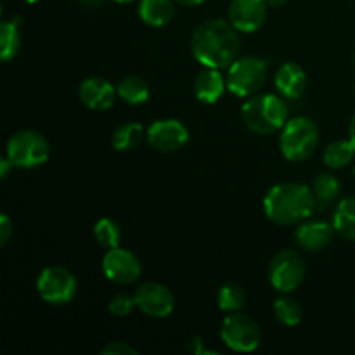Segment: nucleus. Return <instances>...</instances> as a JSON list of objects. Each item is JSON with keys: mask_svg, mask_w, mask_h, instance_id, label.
<instances>
[{"mask_svg": "<svg viewBox=\"0 0 355 355\" xmlns=\"http://www.w3.org/2000/svg\"><path fill=\"white\" fill-rule=\"evenodd\" d=\"M227 89V80L222 76L220 69L205 68L194 80V94L205 104H215Z\"/></svg>", "mask_w": 355, "mask_h": 355, "instance_id": "nucleus-17", "label": "nucleus"}, {"mask_svg": "<svg viewBox=\"0 0 355 355\" xmlns=\"http://www.w3.org/2000/svg\"><path fill=\"white\" fill-rule=\"evenodd\" d=\"M94 238L97 239V243H99L103 248H116V246H120L121 241V229L113 218L104 217L94 225Z\"/></svg>", "mask_w": 355, "mask_h": 355, "instance_id": "nucleus-25", "label": "nucleus"}, {"mask_svg": "<svg viewBox=\"0 0 355 355\" xmlns=\"http://www.w3.org/2000/svg\"><path fill=\"white\" fill-rule=\"evenodd\" d=\"M10 234H12V222L6 214L0 215V245H6L9 241Z\"/></svg>", "mask_w": 355, "mask_h": 355, "instance_id": "nucleus-30", "label": "nucleus"}, {"mask_svg": "<svg viewBox=\"0 0 355 355\" xmlns=\"http://www.w3.org/2000/svg\"><path fill=\"white\" fill-rule=\"evenodd\" d=\"M114 2H118V3H127V2H134V0H114Z\"/></svg>", "mask_w": 355, "mask_h": 355, "instance_id": "nucleus-37", "label": "nucleus"}, {"mask_svg": "<svg viewBox=\"0 0 355 355\" xmlns=\"http://www.w3.org/2000/svg\"><path fill=\"white\" fill-rule=\"evenodd\" d=\"M274 315H276L277 321L284 326H293L300 324L302 318H304V312H302L300 304L293 298L281 297L274 302Z\"/></svg>", "mask_w": 355, "mask_h": 355, "instance_id": "nucleus-24", "label": "nucleus"}, {"mask_svg": "<svg viewBox=\"0 0 355 355\" xmlns=\"http://www.w3.org/2000/svg\"><path fill=\"white\" fill-rule=\"evenodd\" d=\"M103 272L111 283L132 284L141 276L142 266L135 253L116 246V248L107 250V253L104 255Z\"/></svg>", "mask_w": 355, "mask_h": 355, "instance_id": "nucleus-10", "label": "nucleus"}, {"mask_svg": "<svg viewBox=\"0 0 355 355\" xmlns=\"http://www.w3.org/2000/svg\"><path fill=\"white\" fill-rule=\"evenodd\" d=\"M354 90H355V89H354Z\"/></svg>", "mask_w": 355, "mask_h": 355, "instance_id": "nucleus-40", "label": "nucleus"}, {"mask_svg": "<svg viewBox=\"0 0 355 355\" xmlns=\"http://www.w3.org/2000/svg\"><path fill=\"white\" fill-rule=\"evenodd\" d=\"M146 135H148L149 144L162 153L179 151L189 141V130L186 128V125L173 118L155 121L148 128Z\"/></svg>", "mask_w": 355, "mask_h": 355, "instance_id": "nucleus-12", "label": "nucleus"}, {"mask_svg": "<svg viewBox=\"0 0 355 355\" xmlns=\"http://www.w3.org/2000/svg\"><path fill=\"white\" fill-rule=\"evenodd\" d=\"M120 99L128 104H142L149 99V85L142 76L130 75L121 80L116 87Z\"/></svg>", "mask_w": 355, "mask_h": 355, "instance_id": "nucleus-21", "label": "nucleus"}, {"mask_svg": "<svg viewBox=\"0 0 355 355\" xmlns=\"http://www.w3.org/2000/svg\"><path fill=\"white\" fill-rule=\"evenodd\" d=\"M135 305H137L135 295L132 297V295L128 293H118L111 298L107 309H110L111 314L116 315V318H127V315L134 311Z\"/></svg>", "mask_w": 355, "mask_h": 355, "instance_id": "nucleus-28", "label": "nucleus"}, {"mask_svg": "<svg viewBox=\"0 0 355 355\" xmlns=\"http://www.w3.org/2000/svg\"><path fill=\"white\" fill-rule=\"evenodd\" d=\"M135 302L142 314L148 318H168L175 309V298L172 291L159 283H144L135 291Z\"/></svg>", "mask_w": 355, "mask_h": 355, "instance_id": "nucleus-11", "label": "nucleus"}, {"mask_svg": "<svg viewBox=\"0 0 355 355\" xmlns=\"http://www.w3.org/2000/svg\"><path fill=\"white\" fill-rule=\"evenodd\" d=\"M355 156V146L352 141H347V139H338V141H333L326 146L324 155H322V159H324L326 165L329 168H343V166L349 165Z\"/></svg>", "mask_w": 355, "mask_h": 355, "instance_id": "nucleus-22", "label": "nucleus"}, {"mask_svg": "<svg viewBox=\"0 0 355 355\" xmlns=\"http://www.w3.org/2000/svg\"><path fill=\"white\" fill-rule=\"evenodd\" d=\"M349 139L355 146V114L352 116V120H350V125H349Z\"/></svg>", "mask_w": 355, "mask_h": 355, "instance_id": "nucleus-34", "label": "nucleus"}, {"mask_svg": "<svg viewBox=\"0 0 355 355\" xmlns=\"http://www.w3.org/2000/svg\"><path fill=\"white\" fill-rule=\"evenodd\" d=\"M243 123L253 134L269 135L283 128L288 121V106L279 96H253L241 107Z\"/></svg>", "mask_w": 355, "mask_h": 355, "instance_id": "nucleus-3", "label": "nucleus"}, {"mask_svg": "<svg viewBox=\"0 0 355 355\" xmlns=\"http://www.w3.org/2000/svg\"><path fill=\"white\" fill-rule=\"evenodd\" d=\"M21 23H23V19L16 16L10 21H2V24H0V58H2L3 62L14 59L19 52Z\"/></svg>", "mask_w": 355, "mask_h": 355, "instance_id": "nucleus-19", "label": "nucleus"}, {"mask_svg": "<svg viewBox=\"0 0 355 355\" xmlns=\"http://www.w3.org/2000/svg\"><path fill=\"white\" fill-rule=\"evenodd\" d=\"M101 354L103 355H135L137 354V350L125 342H113V343H107V345L101 350Z\"/></svg>", "mask_w": 355, "mask_h": 355, "instance_id": "nucleus-29", "label": "nucleus"}, {"mask_svg": "<svg viewBox=\"0 0 355 355\" xmlns=\"http://www.w3.org/2000/svg\"><path fill=\"white\" fill-rule=\"evenodd\" d=\"M191 51L198 62L205 68H229L238 59L239 37L231 21L208 19L203 21L191 38Z\"/></svg>", "mask_w": 355, "mask_h": 355, "instance_id": "nucleus-1", "label": "nucleus"}, {"mask_svg": "<svg viewBox=\"0 0 355 355\" xmlns=\"http://www.w3.org/2000/svg\"><path fill=\"white\" fill-rule=\"evenodd\" d=\"M144 135V127L141 123H125L114 130L111 144L116 151H130L141 144Z\"/></svg>", "mask_w": 355, "mask_h": 355, "instance_id": "nucleus-23", "label": "nucleus"}, {"mask_svg": "<svg viewBox=\"0 0 355 355\" xmlns=\"http://www.w3.org/2000/svg\"><path fill=\"white\" fill-rule=\"evenodd\" d=\"M315 205L312 187L300 182L276 184L263 198V211L277 225L302 224L314 214Z\"/></svg>", "mask_w": 355, "mask_h": 355, "instance_id": "nucleus-2", "label": "nucleus"}, {"mask_svg": "<svg viewBox=\"0 0 355 355\" xmlns=\"http://www.w3.org/2000/svg\"><path fill=\"white\" fill-rule=\"evenodd\" d=\"M24 2H26V3H35V2H38V0H24Z\"/></svg>", "mask_w": 355, "mask_h": 355, "instance_id": "nucleus-38", "label": "nucleus"}, {"mask_svg": "<svg viewBox=\"0 0 355 355\" xmlns=\"http://www.w3.org/2000/svg\"><path fill=\"white\" fill-rule=\"evenodd\" d=\"M222 342L234 352H253L262 342V329L259 322L243 312H229L222 321L220 328Z\"/></svg>", "mask_w": 355, "mask_h": 355, "instance_id": "nucleus-6", "label": "nucleus"}, {"mask_svg": "<svg viewBox=\"0 0 355 355\" xmlns=\"http://www.w3.org/2000/svg\"><path fill=\"white\" fill-rule=\"evenodd\" d=\"M312 193H314L318 205L331 203L340 194L338 179L331 175V173H321L319 177H315L314 184H312Z\"/></svg>", "mask_w": 355, "mask_h": 355, "instance_id": "nucleus-26", "label": "nucleus"}, {"mask_svg": "<svg viewBox=\"0 0 355 355\" xmlns=\"http://www.w3.org/2000/svg\"><path fill=\"white\" fill-rule=\"evenodd\" d=\"M333 225L340 236L355 241V196L340 201L333 217Z\"/></svg>", "mask_w": 355, "mask_h": 355, "instance_id": "nucleus-20", "label": "nucleus"}, {"mask_svg": "<svg viewBox=\"0 0 355 355\" xmlns=\"http://www.w3.org/2000/svg\"><path fill=\"white\" fill-rule=\"evenodd\" d=\"M246 293L239 284H224L217 293L218 309L224 312H238L245 305Z\"/></svg>", "mask_w": 355, "mask_h": 355, "instance_id": "nucleus-27", "label": "nucleus"}, {"mask_svg": "<svg viewBox=\"0 0 355 355\" xmlns=\"http://www.w3.org/2000/svg\"><path fill=\"white\" fill-rule=\"evenodd\" d=\"M267 78V64L257 55L239 58L229 66L227 89L238 97H250L259 92Z\"/></svg>", "mask_w": 355, "mask_h": 355, "instance_id": "nucleus-7", "label": "nucleus"}, {"mask_svg": "<svg viewBox=\"0 0 355 355\" xmlns=\"http://www.w3.org/2000/svg\"><path fill=\"white\" fill-rule=\"evenodd\" d=\"M172 0H141L139 2V16L148 26H165L173 17Z\"/></svg>", "mask_w": 355, "mask_h": 355, "instance_id": "nucleus-18", "label": "nucleus"}, {"mask_svg": "<svg viewBox=\"0 0 355 355\" xmlns=\"http://www.w3.org/2000/svg\"><path fill=\"white\" fill-rule=\"evenodd\" d=\"M116 89L101 76H90L78 87L80 101L94 111H106L114 104Z\"/></svg>", "mask_w": 355, "mask_h": 355, "instance_id": "nucleus-14", "label": "nucleus"}, {"mask_svg": "<svg viewBox=\"0 0 355 355\" xmlns=\"http://www.w3.org/2000/svg\"><path fill=\"white\" fill-rule=\"evenodd\" d=\"M201 343H203V342H201L200 338H193V340H191V343H189L191 350H193L194 354H201V352H203V350H201Z\"/></svg>", "mask_w": 355, "mask_h": 355, "instance_id": "nucleus-32", "label": "nucleus"}, {"mask_svg": "<svg viewBox=\"0 0 355 355\" xmlns=\"http://www.w3.org/2000/svg\"><path fill=\"white\" fill-rule=\"evenodd\" d=\"M7 158L19 168H37L51 156L49 141L37 130H19L10 135L6 149Z\"/></svg>", "mask_w": 355, "mask_h": 355, "instance_id": "nucleus-5", "label": "nucleus"}, {"mask_svg": "<svg viewBox=\"0 0 355 355\" xmlns=\"http://www.w3.org/2000/svg\"><path fill=\"white\" fill-rule=\"evenodd\" d=\"M274 85L286 99H298L307 87V75L297 62H284L274 76Z\"/></svg>", "mask_w": 355, "mask_h": 355, "instance_id": "nucleus-16", "label": "nucleus"}, {"mask_svg": "<svg viewBox=\"0 0 355 355\" xmlns=\"http://www.w3.org/2000/svg\"><path fill=\"white\" fill-rule=\"evenodd\" d=\"M101 2H103V0H80V3L85 7H96V6H99Z\"/></svg>", "mask_w": 355, "mask_h": 355, "instance_id": "nucleus-36", "label": "nucleus"}, {"mask_svg": "<svg viewBox=\"0 0 355 355\" xmlns=\"http://www.w3.org/2000/svg\"><path fill=\"white\" fill-rule=\"evenodd\" d=\"M319 142V128L311 118L297 116L286 121L279 137L281 153L290 162H305L314 155Z\"/></svg>", "mask_w": 355, "mask_h": 355, "instance_id": "nucleus-4", "label": "nucleus"}, {"mask_svg": "<svg viewBox=\"0 0 355 355\" xmlns=\"http://www.w3.org/2000/svg\"><path fill=\"white\" fill-rule=\"evenodd\" d=\"M286 2L288 0H266V3L269 7H281V6H284Z\"/></svg>", "mask_w": 355, "mask_h": 355, "instance_id": "nucleus-35", "label": "nucleus"}, {"mask_svg": "<svg viewBox=\"0 0 355 355\" xmlns=\"http://www.w3.org/2000/svg\"><path fill=\"white\" fill-rule=\"evenodd\" d=\"M354 61H355V52H354Z\"/></svg>", "mask_w": 355, "mask_h": 355, "instance_id": "nucleus-39", "label": "nucleus"}, {"mask_svg": "<svg viewBox=\"0 0 355 355\" xmlns=\"http://www.w3.org/2000/svg\"><path fill=\"white\" fill-rule=\"evenodd\" d=\"M175 2L180 3V6L194 7V6H201V3H203L205 0H175Z\"/></svg>", "mask_w": 355, "mask_h": 355, "instance_id": "nucleus-33", "label": "nucleus"}, {"mask_svg": "<svg viewBox=\"0 0 355 355\" xmlns=\"http://www.w3.org/2000/svg\"><path fill=\"white\" fill-rule=\"evenodd\" d=\"M267 16L266 0H232L229 6V21L243 33H253L263 24Z\"/></svg>", "mask_w": 355, "mask_h": 355, "instance_id": "nucleus-13", "label": "nucleus"}, {"mask_svg": "<svg viewBox=\"0 0 355 355\" xmlns=\"http://www.w3.org/2000/svg\"><path fill=\"white\" fill-rule=\"evenodd\" d=\"M335 225L321 220H304L295 231V241L307 252H321L335 236Z\"/></svg>", "mask_w": 355, "mask_h": 355, "instance_id": "nucleus-15", "label": "nucleus"}, {"mask_svg": "<svg viewBox=\"0 0 355 355\" xmlns=\"http://www.w3.org/2000/svg\"><path fill=\"white\" fill-rule=\"evenodd\" d=\"M12 166H14L12 162H10V159L6 156V158L0 162V177H2V179H6V177L9 175V170L12 168Z\"/></svg>", "mask_w": 355, "mask_h": 355, "instance_id": "nucleus-31", "label": "nucleus"}, {"mask_svg": "<svg viewBox=\"0 0 355 355\" xmlns=\"http://www.w3.org/2000/svg\"><path fill=\"white\" fill-rule=\"evenodd\" d=\"M305 274H307L305 260L295 250H281L270 260L269 279L277 291H283V293L295 291L304 283Z\"/></svg>", "mask_w": 355, "mask_h": 355, "instance_id": "nucleus-9", "label": "nucleus"}, {"mask_svg": "<svg viewBox=\"0 0 355 355\" xmlns=\"http://www.w3.org/2000/svg\"><path fill=\"white\" fill-rule=\"evenodd\" d=\"M37 291L51 305H66L75 298L78 281L68 269L59 266L45 267L37 279Z\"/></svg>", "mask_w": 355, "mask_h": 355, "instance_id": "nucleus-8", "label": "nucleus"}]
</instances>
